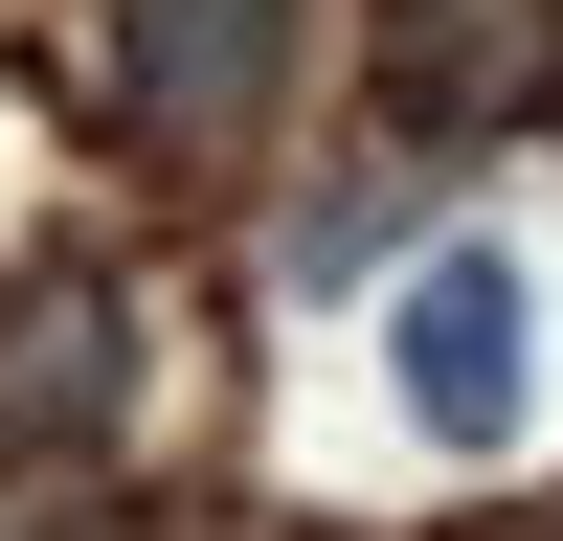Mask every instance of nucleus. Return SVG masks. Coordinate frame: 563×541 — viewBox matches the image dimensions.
<instances>
[{"mask_svg":"<svg viewBox=\"0 0 563 541\" xmlns=\"http://www.w3.org/2000/svg\"><path fill=\"white\" fill-rule=\"evenodd\" d=\"M384 384H406L429 451H519V406H541V270L451 225V249L384 294Z\"/></svg>","mask_w":563,"mask_h":541,"instance_id":"1","label":"nucleus"},{"mask_svg":"<svg viewBox=\"0 0 563 541\" xmlns=\"http://www.w3.org/2000/svg\"><path fill=\"white\" fill-rule=\"evenodd\" d=\"M294 0H113V135L135 158H249L294 113Z\"/></svg>","mask_w":563,"mask_h":541,"instance_id":"2","label":"nucleus"},{"mask_svg":"<svg viewBox=\"0 0 563 541\" xmlns=\"http://www.w3.org/2000/svg\"><path fill=\"white\" fill-rule=\"evenodd\" d=\"M135 406V294L113 270H23L0 294V451H113Z\"/></svg>","mask_w":563,"mask_h":541,"instance_id":"3","label":"nucleus"},{"mask_svg":"<svg viewBox=\"0 0 563 541\" xmlns=\"http://www.w3.org/2000/svg\"><path fill=\"white\" fill-rule=\"evenodd\" d=\"M429 249H451V225H429V180H406V158H361L339 203H294V270H316V294H361V270H429Z\"/></svg>","mask_w":563,"mask_h":541,"instance_id":"4","label":"nucleus"}]
</instances>
